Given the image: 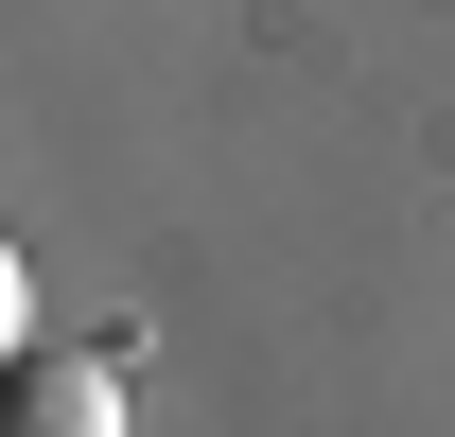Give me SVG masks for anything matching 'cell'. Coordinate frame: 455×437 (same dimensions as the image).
Wrapping results in <instances>:
<instances>
[{
  "label": "cell",
  "mask_w": 455,
  "mask_h": 437,
  "mask_svg": "<svg viewBox=\"0 0 455 437\" xmlns=\"http://www.w3.org/2000/svg\"><path fill=\"white\" fill-rule=\"evenodd\" d=\"M0 437H123V385L88 350H0Z\"/></svg>",
  "instance_id": "6da1fadb"
},
{
  "label": "cell",
  "mask_w": 455,
  "mask_h": 437,
  "mask_svg": "<svg viewBox=\"0 0 455 437\" xmlns=\"http://www.w3.org/2000/svg\"><path fill=\"white\" fill-rule=\"evenodd\" d=\"M0 350H18V245H0Z\"/></svg>",
  "instance_id": "7a4b0ae2"
}]
</instances>
